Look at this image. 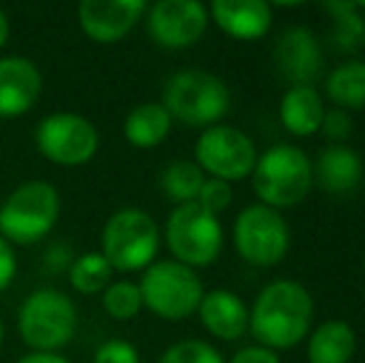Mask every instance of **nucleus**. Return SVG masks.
Segmentation results:
<instances>
[{
	"instance_id": "nucleus-1",
	"label": "nucleus",
	"mask_w": 365,
	"mask_h": 363,
	"mask_svg": "<svg viewBox=\"0 0 365 363\" xmlns=\"http://www.w3.org/2000/svg\"><path fill=\"white\" fill-rule=\"evenodd\" d=\"M313 299L298 281L281 279L269 284L254 301L249 329L264 349H291L311 331Z\"/></svg>"
},
{
	"instance_id": "nucleus-2",
	"label": "nucleus",
	"mask_w": 365,
	"mask_h": 363,
	"mask_svg": "<svg viewBox=\"0 0 365 363\" xmlns=\"http://www.w3.org/2000/svg\"><path fill=\"white\" fill-rule=\"evenodd\" d=\"M254 192L271 209H289L301 204L313 187V167L306 152L293 145H276L256 160L251 172Z\"/></svg>"
},
{
	"instance_id": "nucleus-3",
	"label": "nucleus",
	"mask_w": 365,
	"mask_h": 363,
	"mask_svg": "<svg viewBox=\"0 0 365 363\" xmlns=\"http://www.w3.org/2000/svg\"><path fill=\"white\" fill-rule=\"evenodd\" d=\"M164 110L189 127H214L229 112L231 95L221 78L204 70H182L164 88Z\"/></svg>"
},
{
	"instance_id": "nucleus-4",
	"label": "nucleus",
	"mask_w": 365,
	"mask_h": 363,
	"mask_svg": "<svg viewBox=\"0 0 365 363\" xmlns=\"http://www.w3.org/2000/svg\"><path fill=\"white\" fill-rule=\"evenodd\" d=\"M77 329V309L68 294L58 289H38L18 311V331L35 351L58 354L70 344Z\"/></svg>"
},
{
	"instance_id": "nucleus-5",
	"label": "nucleus",
	"mask_w": 365,
	"mask_h": 363,
	"mask_svg": "<svg viewBox=\"0 0 365 363\" xmlns=\"http://www.w3.org/2000/svg\"><path fill=\"white\" fill-rule=\"evenodd\" d=\"M159 252V227L147 212L127 207L115 212L102 229V257L117 272H142Z\"/></svg>"
},
{
	"instance_id": "nucleus-6",
	"label": "nucleus",
	"mask_w": 365,
	"mask_h": 363,
	"mask_svg": "<svg viewBox=\"0 0 365 363\" xmlns=\"http://www.w3.org/2000/svg\"><path fill=\"white\" fill-rule=\"evenodd\" d=\"M60 217V194L48 182H25L0 207V237L35 244L48 237Z\"/></svg>"
},
{
	"instance_id": "nucleus-7",
	"label": "nucleus",
	"mask_w": 365,
	"mask_h": 363,
	"mask_svg": "<svg viewBox=\"0 0 365 363\" xmlns=\"http://www.w3.org/2000/svg\"><path fill=\"white\" fill-rule=\"evenodd\" d=\"M140 291L147 309L167 321H182L192 316L204 296V286L197 272L174 259L149 264L142 276Z\"/></svg>"
},
{
	"instance_id": "nucleus-8",
	"label": "nucleus",
	"mask_w": 365,
	"mask_h": 363,
	"mask_svg": "<svg viewBox=\"0 0 365 363\" xmlns=\"http://www.w3.org/2000/svg\"><path fill=\"white\" fill-rule=\"evenodd\" d=\"M167 247L174 254V262L189 269L209 267L219 259L224 247V229L221 222L197 202L179 204L167 219L164 227Z\"/></svg>"
},
{
	"instance_id": "nucleus-9",
	"label": "nucleus",
	"mask_w": 365,
	"mask_h": 363,
	"mask_svg": "<svg viewBox=\"0 0 365 363\" xmlns=\"http://www.w3.org/2000/svg\"><path fill=\"white\" fill-rule=\"evenodd\" d=\"M236 252L251 267H276L289 254L291 232L281 212L266 204H251L236 217Z\"/></svg>"
},
{
	"instance_id": "nucleus-10",
	"label": "nucleus",
	"mask_w": 365,
	"mask_h": 363,
	"mask_svg": "<svg viewBox=\"0 0 365 363\" xmlns=\"http://www.w3.org/2000/svg\"><path fill=\"white\" fill-rule=\"evenodd\" d=\"M194 160L199 170L209 172L214 180L239 182L254 172L256 147L246 132L231 125H214L202 132L194 145Z\"/></svg>"
},
{
	"instance_id": "nucleus-11",
	"label": "nucleus",
	"mask_w": 365,
	"mask_h": 363,
	"mask_svg": "<svg viewBox=\"0 0 365 363\" xmlns=\"http://www.w3.org/2000/svg\"><path fill=\"white\" fill-rule=\"evenodd\" d=\"M35 142L45 160L60 167H80L100 147L97 127L77 112H53L35 130Z\"/></svg>"
},
{
	"instance_id": "nucleus-12",
	"label": "nucleus",
	"mask_w": 365,
	"mask_h": 363,
	"mask_svg": "<svg viewBox=\"0 0 365 363\" xmlns=\"http://www.w3.org/2000/svg\"><path fill=\"white\" fill-rule=\"evenodd\" d=\"M209 25V10L197 0H159L149 10L147 28L157 45L169 50L192 48Z\"/></svg>"
},
{
	"instance_id": "nucleus-13",
	"label": "nucleus",
	"mask_w": 365,
	"mask_h": 363,
	"mask_svg": "<svg viewBox=\"0 0 365 363\" xmlns=\"http://www.w3.org/2000/svg\"><path fill=\"white\" fill-rule=\"evenodd\" d=\"M145 10V0H82L77 20L90 40L112 45L135 28Z\"/></svg>"
},
{
	"instance_id": "nucleus-14",
	"label": "nucleus",
	"mask_w": 365,
	"mask_h": 363,
	"mask_svg": "<svg viewBox=\"0 0 365 363\" xmlns=\"http://www.w3.org/2000/svg\"><path fill=\"white\" fill-rule=\"evenodd\" d=\"M43 92V75L38 65L20 55L0 60V117L25 115Z\"/></svg>"
},
{
	"instance_id": "nucleus-15",
	"label": "nucleus",
	"mask_w": 365,
	"mask_h": 363,
	"mask_svg": "<svg viewBox=\"0 0 365 363\" xmlns=\"http://www.w3.org/2000/svg\"><path fill=\"white\" fill-rule=\"evenodd\" d=\"M276 65L281 75L296 85H311L323 68V53L308 28H289L276 43Z\"/></svg>"
},
{
	"instance_id": "nucleus-16",
	"label": "nucleus",
	"mask_w": 365,
	"mask_h": 363,
	"mask_svg": "<svg viewBox=\"0 0 365 363\" xmlns=\"http://www.w3.org/2000/svg\"><path fill=\"white\" fill-rule=\"evenodd\" d=\"M214 23L236 40H259L271 28V8L264 0H214Z\"/></svg>"
},
{
	"instance_id": "nucleus-17",
	"label": "nucleus",
	"mask_w": 365,
	"mask_h": 363,
	"mask_svg": "<svg viewBox=\"0 0 365 363\" xmlns=\"http://www.w3.org/2000/svg\"><path fill=\"white\" fill-rule=\"evenodd\" d=\"M197 311L204 329L221 341H236L249 331V309L234 291H209L202 296Z\"/></svg>"
},
{
	"instance_id": "nucleus-18",
	"label": "nucleus",
	"mask_w": 365,
	"mask_h": 363,
	"mask_svg": "<svg viewBox=\"0 0 365 363\" xmlns=\"http://www.w3.org/2000/svg\"><path fill=\"white\" fill-rule=\"evenodd\" d=\"M313 180L326 192L343 194L356 189L363 180V160L356 150L343 145H331L318 155Z\"/></svg>"
},
{
	"instance_id": "nucleus-19",
	"label": "nucleus",
	"mask_w": 365,
	"mask_h": 363,
	"mask_svg": "<svg viewBox=\"0 0 365 363\" xmlns=\"http://www.w3.org/2000/svg\"><path fill=\"white\" fill-rule=\"evenodd\" d=\"M281 125L296 137H308L321 130V122L326 117L323 97L313 90V85H296L289 88L279 107Z\"/></svg>"
},
{
	"instance_id": "nucleus-20",
	"label": "nucleus",
	"mask_w": 365,
	"mask_h": 363,
	"mask_svg": "<svg viewBox=\"0 0 365 363\" xmlns=\"http://www.w3.org/2000/svg\"><path fill=\"white\" fill-rule=\"evenodd\" d=\"M353 354H356V331L341 319L321 324L308 341L311 363H351Z\"/></svg>"
},
{
	"instance_id": "nucleus-21",
	"label": "nucleus",
	"mask_w": 365,
	"mask_h": 363,
	"mask_svg": "<svg viewBox=\"0 0 365 363\" xmlns=\"http://www.w3.org/2000/svg\"><path fill=\"white\" fill-rule=\"evenodd\" d=\"M172 130V117L162 102H145L137 105L125 120V137L132 147L152 150L167 140Z\"/></svg>"
},
{
	"instance_id": "nucleus-22",
	"label": "nucleus",
	"mask_w": 365,
	"mask_h": 363,
	"mask_svg": "<svg viewBox=\"0 0 365 363\" xmlns=\"http://www.w3.org/2000/svg\"><path fill=\"white\" fill-rule=\"evenodd\" d=\"M326 92L338 110H363L365 107V63L351 60L338 65L326 80Z\"/></svg>"
},
{
	"instance_id": "nucleus-23",
	"label": "nucleus",
	"mask_w": 365,
	"mask_h": 363,
	"mask_svg": "<svg viewBox=\"0 0 365 363\" xmlns=\"http://www.w3.org/2000/svg\"><path fill=\"white\" fill-rule=\"evenodd\" d=\"M204 180H207V177H204V172L199 170L197 162L177 160L162 172L159 184H162V192L179 207V204L197 202Z\"/></svg>"
},
{
	"instance_id": "nucleus-24",
	"label": "nucleus",
	"mask_w": 365,
	"mask_h": 363,
	"mask_svg": "<svg viewBox=\"0 0 365 363\" xmlns=\"http://www.w3.org/2000/svg\"><path fill=\"white\" fill-rule=\"evenodd\" d=\"M112 272L115 269L102 257V252H87L70 267V284L80 294H100L112 284Z\"/></svg>"
},
{
	"instance_id": "nucleus-25",
	"label": "nucleus",
	"mask_w": 365,
	"mask_h": 363,
	"mask_svg": "<svg viewBox=\"0 0 365 363\" xmlns=\"http://www.w3.org/2000/svg\"><path fill=\"white\" fill-rule=\"evenodd\" d=\"M102 306L105 311L117 321H130L142 311L145 301H142L140 284L132 281H112L102 294Z\"/></svg>"
},
{
	"instance_id": "nucleus-26",
	"label": "nucleus",
	"mask_w": 365,
	"mask_h": 363,
	"mask_svg": "<svg viewBox=\"0 0 365 363\" xmlns=\"http://www.w3.org/2000/svg\"><path fill=\"white\" fill-rule=\"evenodd\" d=\"M326 10L336 18V43L343 50H356L365 38V20L358 15L356 3H326Z\"/></svg>"
},
{
	"instance_id": "nucleus-27",
	"label": "nucleus",
	"mask_w": 365,
	"mask_h": 363,
	"mask_svg": "<svg viewBox=\"0 0 365 363\" xmlns=\"http://www.w3.org/2000/svg\"><path fill=\"white\" fill-rule=\"evenodd\" d=\"M157 363H224V359L207 341L187 339L169 346Z\"/></svg>"
},
{
	"instance_id": "nucleus-28",
	"label": "nucleus",
	"mask_w": 365,
	"mask_h": 363,
	"mask_svg": "<svg viewBox=\"0 0 365 363\" xmlns=\"http://www.w3.org/2000/svg\"><path fill=\"white\" fill-rule=\"evenodd\" d=\"M197 204L202 209H207L209 214H221L224 209H229L231 204V184L229 182H221V180H204L202 184V192L197 197Z\"/></svg>"
},
{
	"instance_id": "nucleus-29",
	"label": "nucleus",
	"mask_w": 365,
	"mask_h": 363,
	"mask_svg": "<svg viewBox=\"0 0 365 363\" xmlns=\"http://www.w3.org/2000/svg\"><path fill=\"white\" fill-rule=\"evenodd\" d=\"M95 363H140V354L132 344L122 339L105 341L95 351Z\"/></svg>"
},
{
	"instance_id": "nucleus-30",
	"label": "nucleus",
	"mask_w": 365,
	"mask_h": 363,
	"mask_svg": "<svg viewBox=\"0 0 365 363\" xmlns=\"http://www.w3.org/2000/svg\"><path fill=\"white\" fill-rule=\"evenodd\" d=\"M318 132H323V137H326L328 142H343L353 132V122H351V117H348V112L331 110V112H326Z\"/></svg>"
},
{
	"instance_id": "nucleus-31",
	"label": "nucleus",
	"mask_w": 365,
	"mask_h": 363,
	"mask_svg": "<svg viewBox=\"0 0 365 363\" xmlns=\"http://www.w3.org/2000/svg\"><path fill=\"white\" fill-rule=\"evenodd\" d=\"M15 272H18V262H15V252L10 247L8 239L0 237V291L8 289L15 279Z\"/></svg>"
},
{
	"instance_id": "nucleus-32",
	"label": "nucleus",
	"mask_w": 365,
	"mask_h": 363,
	"mask_svg": "<svg viewBox=\"0 0 365 363\" xmlns=\"http://www.w3.org/2000/svg\"><path fill=\"white\" fill-rule=\"evenodd\" d=\"M231 363H281V361L271 349H264V346H249V349H241L239 354L231 359Z\"/></svg>"
},
{
	"instance_id": "nucleus-33",
	"label": "nucleus",
	"mask_w": 365,
	"mask_h": 363,
	"mask_svg": "<svg viewBox=\"0 0 365 363\" xmlns=\"http://www.w3.org/2000/svg\"><path fill=\"white\" fill-rule=\"evenodd\" d=\"M15 363H70L68 359H63L60 354H45V351H33V354L23 356Z\"/></svg>"
},
{
	"instance_id": "nucleus-34",
	"label": "nucleus",
	"mask_w": 365,
	"mask_h": 363,
	"mask_svg": "<svg viewBox=\"0 0 365 363\" xmlns=\"http://www.w3.org/2000/svg\"><path fill=\"white\" fill-rule=\"evenodd\" d=\"M8 33H10L8 15H5V13H3V8H0V48H3V45L8 43Z\"/></svg>"
},
{
	"instance_id": "nucleus-35",
	"label": "nucleus",
	"mask_w": 365,
	"mask_h": 363,
	"mask_svg": "<svg viewBox=\"0 0 365 363\" xmlns=\"http://www.w3.org/2000/svg\"><path fill=\"white\" fill-rule=\"evenodd\" d=\"M3 334H5V329H3V321H0V346H3Z\"/></svg>"
}]
</instances>
